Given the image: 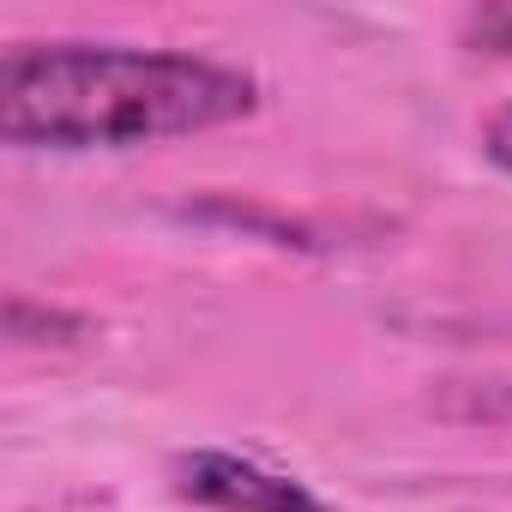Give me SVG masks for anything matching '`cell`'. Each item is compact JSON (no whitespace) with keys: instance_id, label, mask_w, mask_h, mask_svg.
<instances>
[{"instance_id":"5b68a950","label":"cell","mask_w":512,"mask_h":512,"mask_svg":"<svg viewBox=\"0 0 512 512\" xmlns=\"http://www.w3.org/2000/svg\"><path fill=\"white\" fill-rule=\"evenodd\" d=\"M482 151H488L494 169L512 175V103H506L500 115H488V127H482Z\"/></svg>"},{"instance_id":"277c9868","label":"cell","mask_w":512,"mask_h":512,"mask_svg":"<svg viewBox=\"0 0 512 512\" xmlns=\"http://www.w3.org/2000/svg\"><path fill=\"white\" fill-rule=\"evenodd\" d=\"M464 43L476 55H506L512 61V0H506V7H476L464 19Z\"/></svg>"},{"instance_id":"7a4b0ae2","label":"cell","mask_w":512,"mask_h":512,"mask_svg":"<svg viewBox=\"0 0 512 512\" xmlns=\"http://www.w3.org/2000/svg\"><path fill=\"white\" fill-rule=\"evenodd\" d=\"M175 488L211 512H338L320 494H308V482L266 470L260 458H241V452H187L175 464Z\"/></svg>"},{"instance_id":"6da1fadb","label":"cell","mask_w":512,"mask_h":512,"mask_svg":"<svg viewBox=\"0 0 512 512\" xmlns=\"http://www.w3.org/2000/svg\"><path fill=\"white\" fill-rule=\"evenodd\" d=\"M253 109L260 85L205 55L127 43H19L0 55V139L19 151H139Z\"/></svg>"},{"instance_id":"3957f363","label":"cell","mask_w":512,"mask_h":512,"mask_svg":"<svg viewBox=\"0 0 512 512\" xmlns=\"http://www.w3.org/2000/svg\"><path fill=\"white\" fill-rule=\"evenodd\" d=\"M7 332H13V344H73V338L85 332V320H79V314L37 308V302L13 296V302H7Z\"/></svg>"},{"instance_id":"8992f818","label":"cell","mask_w":512,"mask_h":512,"mask_svg":"<svg viewBox=\"0 0 512 512\" xmlns=\"http://www.w3.org/2000/svg\"><path fill=\"white\" fill-rule=\"evenodd\" d=\"M464 416H488V422H512V380H494L482 392H470Z\"/></svg>"}]
</instances>
